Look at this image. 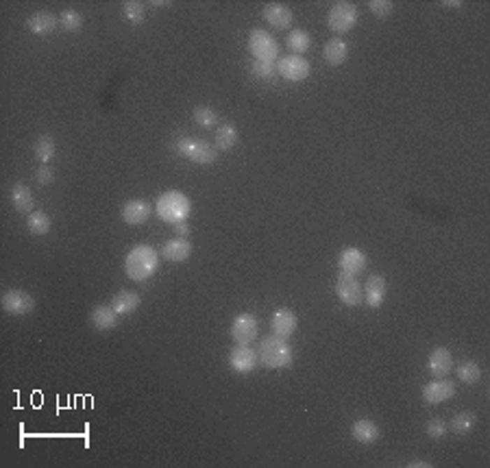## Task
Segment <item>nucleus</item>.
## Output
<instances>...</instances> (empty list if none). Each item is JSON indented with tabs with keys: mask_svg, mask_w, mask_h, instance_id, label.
I'll return each instance as SVG.
<instances>
[{
	"mask_svg": "<svg viewBox=\"0 0 490 468\" xmlns=\"http://www.w3.org/2000/svg\"><path fill=\"white\" fill-rule=\"evenodd\" d=\"M157 266H159V253L148 244L134 247L127 253V259H124L127 277L131 281H138V284L153 277L157 272Z\"/></svg>",
	"mask_w": 490,
	"mask_h": 468,
	"instance_id": "1",
	"label": "nucleus"
},
{
	"mask_svg": "<svg viewBox=\"0 0 490 468\" xmlns=\"http://www.w3.org/2000/svg\"><path fill=\"white\" fill-rule=\"evenodd\" d=\"M259 362L271 368V370H284L290 368L294 362V351L288 344L286 338H277V335H268L259 344Z\"/></svg>",
	"mask_w": 490,
	"mask_h": 468,
	"instance_id": "2",
	"label": "nucleus"
},
{
	"mask_svg": "<svg viewBox=\"0 0 490 468\" xmlns=\"http://www.w3.org/2000/svg\"><path fill=\"white\" fill-rule=\"evenodd\" d=\"M192 212V203L183 192L179 190H168L157 198V214L164 222L177 224L185 222V218Z\"/></svg>",
	"mask_w": 490,
	"mask_h": 468,
	"instance_id": "3",
	"label": "nucleus"
},
{
	"mask_svg": "<svg viewBox=\"0 0 490 468\" xmlns=\"http://www.w3.org/2000/svg\"><path fill=\"white\" fill-rule=\"evenodd\" d=\"M175 151L177 155L190 159L199 166H210L218 159L216 146L212 148V144H207L203 140H194V138H179L175 142Z\"/></svg>",
	"mask_w": 490,
	"mask_h": 468,
	"instance_id": "4",
	"label": "nucleus"
},
{
	"mask_svg": "<svg viewBox=\"0 0 490 468\" xmlns=\"http://www.w3.org/2000/svg\"><path fill=\"white\" fill-rule=\"evenodd\" d=\"M249 50L257 61H277L279 57V42L275 37L264 31V29H253L249 33Z\"/></svg>",
	"mask_w": 490,
	"mask_h": 468,
	"instance_id": "5",
	"label": "nucleus"
},
{
	"mask_svg": "<svg viewBox=\"0 0 490 468\" xmlns=\"http://www.w3.org/2000/svg\"><path fill=\"white\" fill-rule=\"evenodd\" d=\"M357 22V7L353 3H336L329 13H327V27L333 31V33H349Z\"/></svg>",
	"mask_w": 490,
	"mask_h": 468,
	"instance_id": "6",
	"label": "nucleus"
},
{
	"mask_svg": "<svg viewBox=\"0 0 490 468\" xmlns=\"http://www.w3.org/2000/svg\"><path fill=\"white\" fill-rule=\"evenodd\" d=\"M336 296L349 307H357L364 301V288L362 284L357 281V277L340 272L336 279Z\"/></svg>",
	"mask_w": 490,
	"mask_h": 468,
	"instance_id": "7",
	"label": "nucleus"
},
{
	"mask_svg": "<svg viewBox=\"0 0 490 468\" xmlns=\"http://www.w3.org/2000/svg\"><path fill=\"white\" fill-rule=\"evenodd\" d=\"M229 368L238 374H249L259 364V353L251 344H236L229 351Z\"/></svg>",
	"mask_w": 490,
	"mask_h": 468,
	"instance_id": "8",
	"label": "nucleus"
},
{
	"mask_svg": "<svg viewBox=\"0 0 490 468\" xmlns=\"http://www.w3.org/2000/svg\"><path fill=\"white\" fill-rule=\"evenodd\" d=\"M277 70L288 83H301L310 77L312 66L308 59L301 57V54H288V57H281V61L277 64Z\"/></svg>",
	"mask_w": 490,
	"mask_h": 468,
	"instance_id": "9",
	"label": "nucleus"
},
{
	"mask_svg": "<svg viewBox=\"0 0 490 468\" xmlns=\"http://www.w3.org/2000/svg\"><path fill=\"white\" fill-rule=\"evenodd\" d=\"M421 397L427 405H440V403H447L456 397V383L447 379V377H433V381H429Z\"/></svg>",
	"mask_w": 490,
	"mask_h": 468,
	"instance_id": "10",
	"label": "nucleus"
},
{
	"mask_svg": "<svg viewBox=\"0 0 490 468\" xmlns=\"http://www.w3.org/2000/svg\"><path fill=\"white\" fill-rule=\"evenodd\" d=\"M259 333V323L257 318L249 312L238 314L231 323V338L236 344H251L253 340H257Z\"/></svg>",
	"mask_w": 490,
	"mask_h": 468,
	"instance_id": "11",
	"label": "nucleus"
},
{
	"mask_svg": "<svg viewBox=\"0 0 490 468\" xmlns=\"http://www.w3.org/2000/svg\"><path fill=\"white\" fill-rule=\"evenodd\" d=\"M0 303H3V309L11 316H27L35 309V298L24 290H7Z\"/></svg>",
	"mask_w": 490,
	"mask_h": 468,
	"instance_id": "12",
	"label": "nucleus"
},
{
	"mask_svg": "<svg viewBox=\"0 0 490 468\" xmlns=\"http://www.w3.org/2000/svg\"><path fill=\"white\" fill-rule=\"evenodd\" d=\"M338 268H340V272L357 277L368 268V257L362 249L349 247L340 253V257H338Z\"/></svg>",
	"mask_w": 490,
	"mask_h": 468,
	"instance_id": "13",
	"label": "nucleus"
},
{
	"mask_svg": "<svg viewBox=\"0 0 490 468\" xmlns=\"http://www.w3.org/2000/svg\"><path fill=\"white\" fill-rule=\"evenodd\" d=\"M296 327H298V316L288 307L277 309L271 318V331H273V335H277V338L288 340L290 335H294Z\"/></svg>",
	"mask_w": 490,
	"mask_h": 468,
	"instance_id": "14",
	"label": "nucleus"
},
{
	"mask_svg": "<svg viewBox=\"0 0 490 468\" xmlns=\"http://www.w3.org/2000/svg\"><path fill=\"white\" fill-rule=\"evenodd\" d=\"M261 15H264V22H266L268 27L281 29V31L290 29L292 22H294L292 9H290L288 5H281V3H271V5H266V7H264V11H261Z\"/></svg>",
	"mask_w": 490,
	"mask_h": 468,
	"instance_id": "15",
	"label": "nucleus"
},
{
	"mask_svg": "<svg viewBox=\"0 0 490 468\" xmlns=\"http://www.w3.org/2000/svg\"><path fill=\"white\" fill-rule=\"evenodd\" d=\"M427 370L433 377H447L454 370V355L447 346H436L427 358Z\"/></svg>",
	"mask_w": 490,
	"mask_h": 468,
	"instance_id": "16",
	"label": "nucleus"
},
{
	"mask_svg": "<svg viewBox=\"0 0 490 468\" xmlns=\"http://www.w3.org/2000/svg\"><path fill=\"white\" fill-rule=\"evenodd\" d=\"M388 294V281L382 275H370L366 286H364V301L370 309L382 307V303L386 301Z\"/></svg>",
	"mask_w": 490,
	"mask_h": 468,
	"instance_id": "17",
	"label": "nucleus"
},
{
	"mask_svg": "<svg viewBox=\"0 0 490 468\" xmlns=\"http://www.w3.org/2000/svg\"><path fill=\"white\" fill-rule=\"evenodd\" d=\"M159 255L166 261H173V264H179V261H185L192 255V242L187 237H173L164 242V247L159 251Z\"/></svg>",
	"mask_w": 490,
	"mask_h": 468,
	"instance_id": "18",
	"label": "nucleus"
},
{
	"mask_svg": "<svg viewBox=\"0 0 490 468\" xmlns=\"http://www.w3.org/2000/svg\"><path fill=\"white\" fill-rule=\"evenodd\" d=\"M57 27H59V15L48 13V11H37V13L29 15V20H27V29L37 37H46V35L55 33Z\"/></svg>",
	"mask_w": 490,
	"mask_h": 468,
	"instance_id": "19",
	"label": "nucleus"
},
{
	"mask_svg": "<svg viewBox=\"0 0 490 468\" xmlns=\"http://www.w3.org/2000/svg\"><path fill=\"white\" fill-rule=\"evenodd\" d=\"M122 220L127 224H134V227H138V224H144L148 218H150V205L142 198H131L124 203V207L120 212Z\"/></svg>",
	"mask_w": 490,
	"mask_h": 468,
	"instance_id": "20",
	"label": "nucleus"
},
{
	"mask_svg": "<svg viewBox=\"0 0 490 468\" xmlns=\"http://www.w3.org/2000/svg\"><path fill=\"white\" fill-rule=\"evenodd\" d=\"M89 323L99 331H111L118 327V314L111 305H96L89 312Z\"/></svg>",
	"mask_w": 490,
	"mask_h": 468,
	"instance_id": "21",
	"label": "nucleus"
},
{
	"mask_svg": "<svg viewBox=\"0 0 490 468\" xmlns=\"http://www.w3.org/2000/svg\"><path fill=\"white\" fill-rule=\"evenodd\" d=\"M109 305L114 307V312L118 316H129L142 305V296L138 292H134V290H122V292L114 294V298H111Z\"/></svg>",
	"mask_w": 490,
	"mask_h": 468,
	"instance_id": "22",
	"label": "nucleus"
},
{
	"mask_svg": "<svg viewBox=\"0 0 490 468\" xmlns=\"http://www.w3.org/2000/svg\"><path fill=\"white\" fill-rule=\"evenodd\" d=\"M351 436L360 444H373V442L380 440V427L368 418H360L351 425Z\"/></svg>",
	"mask_w": 490,
	"mask_h": 468,
	"instance_id": "23",
	"label": "nucleus"
},
{
	"mask_svg": "<svg viewBox=\"0 0 490 468\" xmlns=\"http://www.w3.org/2000/svg\"><path fill=\"white\" fill-rule=\"evenodd\" d=\"M323 57L329 66H343L349 57V44L343 37H333L323 48Z\"/></svg>",
	"mask_w": 490,
	"mask_h": 468,
	"instance_id": "24",
	"label": "nucleus"
},
{
	"mask_svg": "<svg viewBox=\"0 0 490 468\" xmlns=\"http://www.w3.org/2000/svg\"><path fill=\"white\" fill-rule=\"evenodd\" d=\"M11 205H13L15 212L31 214V212H33V205H35V198H33L31 187L24 185V183H15V185L11 187Z\"/></svg>",
	"mask_w": 490,
	"mask_h": 468,
	"instance_id": "25",
	"label": "nucleus"
},
{
	"mask_svg": "<svg viewBox=\"0 0 490 468\" xmlns=\"http://www.w3.org/2000/svg\"><path fill=\"white\" fill-rule=\"evenodd\" d=\"M33 153H35L37 161H40L42 166H46V163L52 161L55 155H57V144H55V140L50 136H40V138L35 140Z\"/></svg>",
	"mask_w": 490,
	"mask_h": 468,
	"instance_id": "26",
	"label": "nucleus"
},
{
	"mask_svg": "<svg viewBox=\"0 0 490 468\" xmlns=\"http://www.w3.org/2000/svg\"><path fill=\"white\" fill-rule=\"evenodd\" d=\"M286 44H288V48L292 50V54H303V52L310 50V46H312V37H310V33L303 31V29H294V31L288 33Z\"/></svg>",
	"mask_w": 490,
	"mask_h": 468,
	"instance_id": "27",
	"label": "nucleus"
},
{
	"mask_svg": "<svg viewBox=\"0 0 490 468\" xmlns=\"http://www.w3.org/2000/svg\"><path fill=\"white\" fill-rule=\"evenodd\" d=\"M216 151H231L238 144V129L233 124H222L216 131Z\"/></svg>",
	"mask_w": 490,
	"mask_h": 468,
	"instance_id": "28",
	"label": "nucleus"
},
{
	"mask_svg": "<svg viewBox=\"0 0 490 468\" xmlns=\"http://www.w3.org/2000/svg\"><path fill=\"white\" fill-rule=\"evenodd\" d=\"M27 227L33 235H46L52 227V220L46 212H31L27 218Z\"/></svg>",
	"mask_w": 490,
	"mask_h": 468,
	"instance_id": "29",
	"label": "nucleus"
},
{
	"mask_svg": "<svg viewBox=\"0 0 490 468\" xmlns=\"http://www.w3.org/2000/svg\"><path fill=\"white\" fill-rule=\"evenodd\" d=\"M477 423V416L473 414V411H458V414L454 416V421H451L449 429L451 432H456L460 436H466L473 432V427Z\"/></svg>",
	"mask_w": 490,
	"mask_h": 468,
	"instance_id": "30",
	"label": "nucleus"
},
{
	"mask_svg": "<svg viewBox=\"0 0 490 468\" xmlns=\"http://www.w3.org/2000/svg\"><path fill=\"white\" fill-rule=\"evenodd\" d=\"M456 374H458V379H460L462 383L470 386V383H477V381H480V377H482V368H480V364H477V362H473V360H464V362H460V364H458Z\"/></svg>",
	"mask_w": 490,
	"mask_h": 468,
	"instance_id": "31",
	"label": "nucleus"
},
{
	"mask_svg": "<svg viewBox=\"0 0 490 468\" xmlns=\"http://www.w3.org/2000/svg\"><path fill=\"white\" fill-rule=\"evenodd\" d=\"M59 27L66 33H79L83 27V15L77 9H64L59 13Z\"/></svg>",
	"mask_w": 490,
	"mask_h": 468,
	"instance_id": "32",
	"label": "nucleus"
},
{
	"mask_svg": "<svg viewBox=\"0 0 490 468\" xmlns=\"http://www.w3.org/2000/svg\"><path fill=\"white\" fill-rule=\"evenodd\" d=\"M192 118L201 129H212L218 124V114L212 107H205V105H201L192 111Z\"/></svg>",
	"mask_w": 490,
	"mask_h": 468,
	"instance_id": "33",
	"label": "nucleus"
},
{
	"mask_svg": "<svg viewBox=\"0 0 490 468\" xmlns=\"http://www.w3.org/2000/svg\"><path fill=\"white\" fill-rule=\"evenodd\" d=\"M122 13L131 24H142L146 20V9L142 3H138V0H129V3H124Z\"/></svg>",
	"mask_w": 490,
	"mask_h": 468,
	"instance_id": "34",
	"label": "nucleus"
},
{
	"mask_svg": "<svg viewBox=\"0 0 490 468\" xmlns=\"http://www.w3.org/2000/svg\"><path fill=\"white\" fill-rule=\"evenodd\" d=\"M251 72H253L255 79L271 81L279 70H277V64H275V61H257V59H255L253 66H251Z\"/></svg>",
	"mask_w": 490,
	"mask_h": 468,
	"instance_id": "35",
	"label": "nucleus"
},
{
	"mask_svg": "<svg viewBox=\"0 0 490 468\" xmlns=\"http://www.w3.org/2000/svg\"><path fill=\"white\" fill-rule=\"evenodd\" d=\"M447 432H449V425H447L442 418H431V421H427V425H425V434H427L431 440L445 438Z\"/></svg>",
	"mask_w": 490,
	"mask_h": 468,
	"instance_id": "36",
	"label": "nucleus"
},
{
	"mask_svg": "<svg viewBox=\"0 0 490 468\" xmlns=\"http://www.w3.org/2000/svg\"><path fill=\"white\" fill-rule=\"evenodd\" d=\"M368 11H370L375 17H388V15H392L394 5L390 3V0H370V3H368Z\"/></svg>",
	"mask_w": 490,
	"mask_h": 468,
	"instance_id": "37",
	"label": "nucleus"
},
{
	"mask_svg": "<svg viewBox=\"0 0 490 468\" xmlns=\"http://www.w3.org/2000/svg\"><path fill=\"white\" fill-rule=\"evenodd\" d=\"M52 179H55V173L50 170L48 166H40V168H37V173H35V181L40 183V185H48Z\"/></svg>",
	"mask_w": 490,
	"mask_h": 468,
	"instance_id": "38",
	"label": "nucleus"
},
{
	"mask_svg": "<svg viewBox=\"0 0 490 468\" xmlns=\"http://www.w3.org/2000/svg\"><path fill=\"white\" fill-rule=\"evenodd\" d=\"M173 227H175V233H177L179 237L190 235V224H187V222H177V224H173Z\"/></svg>",
	"mask_w": 490,
	"mask_h": 468,
	"instance_id": "39",
	"label": "nucleus"
},
{
	"mask_svg": "<svg viewBox=\"0 0 490 468\" xmlns=\"http://www.w3.org/2000/svg\"><path fill=\"white\" fill-rule=\"evenodd\" d=\"M408 466H410V468H419V466H423V468H431V464H429V462H425V460H412V462H408Z\"/></svg>",
	"mask_w": 490,
	"mask_h": 468,
	"instance_id": "40",
	"label": "nucleus"
},
{
	"mask_svg": "<svg viewBox=\"0 0 490 468\" xmlns=\"http://www.w3.org/2000/svg\"><path fill=\"white\" fill-rule=\"evenodd\" d=\"M442 5H445V7H456V9H458V7H462L460 0H445Z\"/></svg>",
	"mask_w": 490,
	"mask_h": 468,
	"instance_id": "41",
	"label": "nucleus"
},
{
	"mask_svg": "<svg viewBox=\"0 0 490 468\" xmlns=\"http://www.w3.org/2000/svg\"><path fill=\"white\" fill-rule=\"evenodd\" d=\"M153 5H155V7H168L171 3H166V0H153Z\"/></svg>",
	"mask_w": 490,
	"mask_h": 468,
	"instance_id": "42",
	"label": "nucleus"
}]
</instances>
